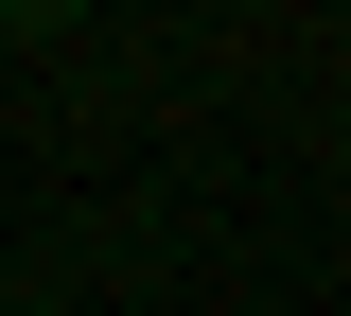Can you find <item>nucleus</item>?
Masks as SVG:
<instances>
[{"instance_id": "obj_1", "label": "nucleus", "mask_w": 351, "mask_h": 316, "mask_svg": "<svg viewBox=\"0 0 351 316\" xmlns=\"http://www.w3.org/2000/svg\"><path fill=\"white\" fill-rule=\"evenodd\" d=\"M0 18H71V0H0Z\"/></svg>"}]
</instances>
